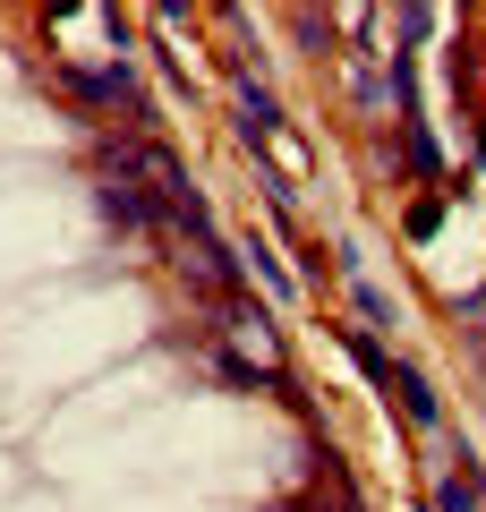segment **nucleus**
Instances as JSON below:
<instances>
[{
	"label": "nucleus",
	"instance_id": "1",
	"mask_svg": "<svg viewBox=\"0 0 486 512\" xmlns=\"http://www.w3.org/2000/svg\"><path fill=\"white\" fill-rule=\"evenodd\" d=\"M60 86L77 94V103H94V111H128V128L145 137V94H137V77H128V60H103V69H60Z\"/></svg>",
	"mask_w": 486,
	"mask_h": 512
},
{
	"label": "nucleus",
	"instance_id": "2",
	"mask_svg": "<svg viewBox=\"0 0 486 512\" xmlns=\"http://www.w3.org/2000/svg\"><path fill=\"white\" fill-rule=\"evenodd\" d=\"M384 393H401V410H410L418 427H435V419H444V402L427 393V376H418V367H393V384H384Z\"/></svg>",
	"mask_w": 486,
	"mask_h": 512
},
{
	"label": "nucleus",
	"instance_id": "3",
	"mask_svg": "<svg viewBox=\"0 0 486 512\" xmlns=\"http://www.w3.org/2000/svg\"><path fill=\"white\" fill-rule=\"evenodd\" d=\"M239 128H248V137H282V103H273L265 86H239Z\"/></svg>",
	"mask_w": 486,
	"mask_h": 512
},
{
	"label": "nucleus",
	"instance_id": "4",
	"mask_svg": "<svg viewBox=\"0 0 486 512\" xmlns=\"http://www.w3.org/2000/svg\"><path fill=\"white\" fill-rule=\"evenodd\" d=\"M435 504H444V512H486V495H478V478H469V470H452L444 487H435Z\"/></svg>",
	"mask_w": 486,
	"mask_h": 512
},
{
	"label": "nucleus",
	"instance_id": "5",
	"mask_svg": "<svg viewBox=\"0 0 486 512\" xmlns=\"http://www.w3.org/2000/svg\"><path fill=\"white\" fill-rule=\"evenodd\" d=\"M435 222H444V197H418V205H410V239H427Z\"/></svg>",
	"mask_w": 486,
	"mask_h": 512
},
{
	"label": "nucleus",
	"instance_id": "6",
	"mask_svg": "<svg viewBox=\"0 0 486 512\" xmlns=\"http://www.w3.org/2000/svg\"><path fill=\"white\" fill-rule=\"evenodd\" d=\"M478 154H486V137H478Z\"/></svg>",
	"mask_w": 486,
	"mask_h": 512
}]
</instances>
